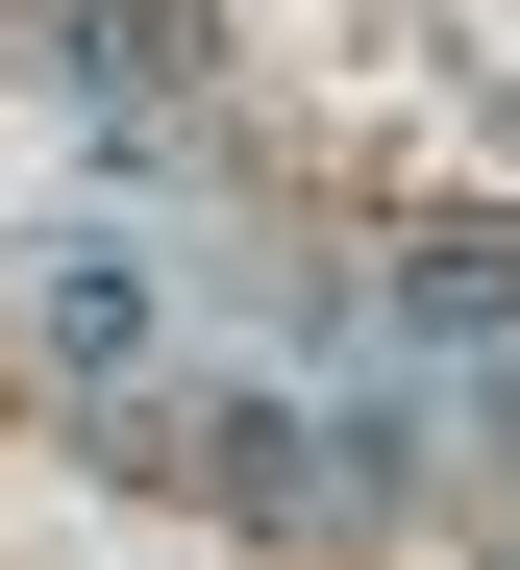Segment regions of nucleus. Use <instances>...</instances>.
Listing matches in <instances>:
<instances>
[{"label":"nucleus","instance_id":"f257e3e1","mask_svg":"<svg viewBox=\"0 0 520 570\" xmlns=\"http://www.w3.org/2000/svg\"><path fill=\"white\" fill-rule=\"evenodd\" d=\"M396 323H422V347H496L520 323V224H396Z\"/></svg>","mask_w":520,"mask_h":570},{"label":"nucleus","instance_id":"f03ea898","mask_svg":"<svg viewBox=\"0 0 520 570\" xmlns=\"http://www.w3.org/2000/svg\"><path fill=\"white\" fill-rule=\"evenodd\" d=\"M174 50H198V0H75V75H99V100H149Z\"/></svg>","mask_w":520,"mask_h":570}]
</instances>
